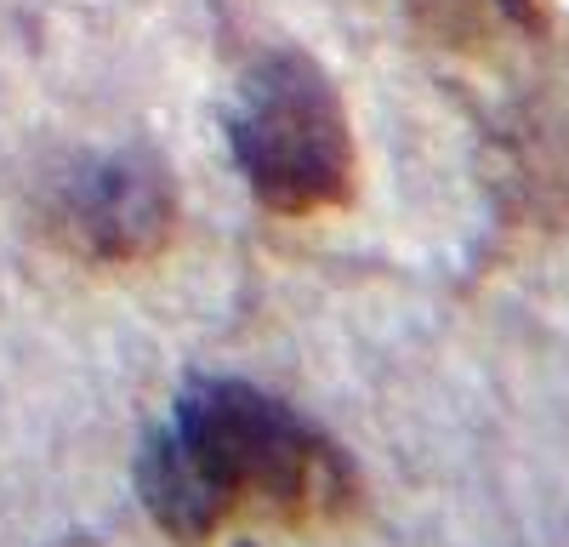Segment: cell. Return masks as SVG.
<instances>
[{
  "instance_id": "6da1fadb",
  "label": "cell",
  "mask_w": 569,
  "mask_h": 547,
  "mask_svg": "<svg viewBox=\"0 0 569 547\" xmlns=\"http://www.w3.org/2000/svg\"><path fill=\"white\" fill-rule=\"evenodd\" d=\"M149 519L200 547L233 519L319 525L353 508L348 456L246 377H188L137 463Z\"/></svg>"
},
{
  "instance_id": "7a4b0ae2",
  "label": "cell",
  "mask_w": 569,
  "mask_h": 547,
  "mask_svg": "<svg viewBox=\"0 0 569 547\" xmlns=\"http://www.w3.org/2000/svg\"><path fill=\"white\" fill-rule=\"evenodd\" d=\"M246 189L273 217H325L353 200V126L330 74L308 52H262L228 109Z\"/></svg>"
},
{
  "instance_id": "3957f363",
  "label": "cell",
  "mask_w": 569,
  "mask_h": 547,
  "mask_svg": "<svg viewBox=\"0 0 569 547\" xmlns=\"http://www.w3.org/2000/svg\"><path fill=\"white\" fill-rule=\"evenodd\" d=\"M40 217L69 257L98 268H131L166 251L177 228V182L149 149L86 155L40 189Z\"/></svg>"
},
{
  "instance_id": "277c9868",
  "label": "cell",
  "mask_w": 569,
  "mask_h": 547,
  "mask_svg": "<svg viewBox=\"0 0 569 547\" xmlns=\"http://www.w3.org/2000/svg\"><path fill=\"white\" fill-rule=\"evenodd\" d=\"M507 12H512L518 23H536V0H507Z\"/></svg>"
}]
</instances>
